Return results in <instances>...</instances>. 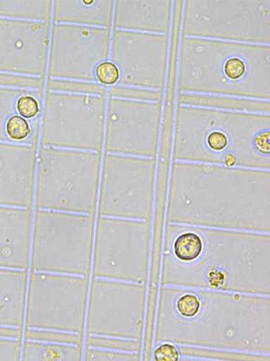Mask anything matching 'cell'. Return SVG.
Listing matches in <instances>:
<instances>
[{
  "mask_svg": "<svg viewBox=\"0 0 270 361\" xmlns=\"http://www.w3.org/2000/svg\"><path fill=\"white\" fill-rule=\"evenodd\" d=\"M99 164L97 152L42 147L39 155L37 207L90 212Z\"/></svg>",
  "mask_w": 270,
  "mask_h": 361,
  "instance_id": "obj_3",
  "label": "cell"
},
{
  "mask_svg": "<svg viewBox=\"0 0 270 361\" xmlns=\"http://www.w3.org/2000/svg\"><path fill=\"white\" fill-rule=\"evenodd\" d=\"M49 35L48 23L0 18V73L44 76Z\"/></svg>",
  "mask_w": 270,
  "mask_h": 361,
  "instance_id": "obj_11",
  "label": "cell"
},
{
  "mask_svg": "<svg viewBox=\"0 0 270 361\" xmlns=\"http://www.w3.org/2000/svg\"><path fill=\"white\" fill-rule=\"evenodd\" d=\"M110 51L120 71L119 86L158 92L163 87L168 52L166 35L115 30Z\"/></svg>",
  "mask_w": 270,
  "mask_h": 361,
  "instance_id": "obj_9",
  "label": "cell"
},
{
  "mask_svg": "<svg viewBox=\"0 0 270 361\" xmlns=\"http://www.w3.org/2000/svg\"><path fill=\"white\" fill-rule=\"evenodd\" d=\"M106 111L103 144L108 154L145 158L154 154L161 115L157 101L111 95Z\"/></svg>",
  "mask_w": 270,
  "mask_h": 361,
  "instance_id": "obj_7",
  "label": "cell"
},
{
  "mask_svg": "<svg viewBox=\"0 0 270 361\" xmlns=\"http://www.w3.org/2000/svg\"><path fill=\"white\" fill-rule=\"evenodd\" d=\"M35 147L0 142V205L30 207Z\"/></svg>",
  "mask_w": 270,
  "mask_h": 361,
  "instance_id": "obj_12",
  "label": "cell"
},
{
  "mask_svg": "<svg viewBox=\"0 0 270 361\" xmlns=\"http://www.w3.org/2000/svg\"><path fill=\"white\" fill-rule=\"evenodd\" d=\"M6 137L9 140L20 142L30 136V125L20 116L13 115L7 120L5 127Z\"/></svg>",
  "mask_w": 270,
  "mask_h": 361,
  "instance_id": "obj_22",
  "label": "cell"
},
{
  "mask_svg": "<svg viewBox=\"0 0 270 361\" xmlns=\"http://www.w3.org/2000/svg\"><path fill=\"white\" fill-rule=\"evenodd\" d=\"M30 226V211L0 207V267H27Z\"/></svg>",
  "mask_w": 270,
  "mask_h": 361,
  "instance_id": "obj_13",
  "label": "cell"
},
{
  "mask_svg": "<svg viewBox=\"0 0 270 361\" xmlns=\"http://www.w3.org/2000/svg\"><path fill=\"white\" fill-rule=\"evenodd\" d=\"M170 1L117 2L113 27L165 34L170 25Z\"/></svg>",
  "mask_w": 270,
  "mask_h": 361,
  "instance_id": "obj_14",
  "label": "cell"
},
{
  "mask_svg": "<svg viewBox=\"0 0 270 361\" xmlns=\"http://www.w3.org/2000/svg\"><path fill=\"white\" fill-rule=\"evenodd\" d=\"M20 345L19 341L0 338V360L14 361L20 358Z\"/></svg>",
  "mask_w": 270,
  "mask_h": 361,
  "instance_id": "obj_27",
  "label": "cell"
},
{
  "mask_svg": "<svg viewBox=\"0 0 270 361\" xmlns=\"http://www.w3.org/2000/svg\"><path fill=\"white\" fill-rule=\"evenodd\" d=\"M208 281L213 288H223L228 281V274L223 269L211 268L208 272Z\"/></svg>",
  "mask_w": 270,
  "mask_h": 361,
  "instance_id": "obj_29",
  "label": "cell"
},
{
  "mask_svg": "<svg viewBox=\"0 0 270 361\" xmlns=\"http://www.w3.org/2000/svg\"><path fill=\"white\" fill-rule=\"evenodd\" d=\"M113 1L59 0L54 5V20L60 23L94 25L109 27L112 23Z\"/></svg>",
  "mask_w": 270,
  "mask_h": 361,
  "instance_id": "obj_15",
  "label": "cell"
},
{
  "mask_svg": "<svg viewBox=\"0 0 270 361\" xmlns=\"http://www.w3.org/2000/svg\"><path fill=\"white\" fill-rule=\"evenodd\" d=\"M49 91L72 92V93L104 94L105 88L94 83L75 82L51 80L48 84Z\"/></svg>",
  "mask_w": 270,
  "mask_h": 361,
  "instance_id": "obj_21",
  "label": "cell"
},
{
  "mask_svg": "<svg viewBox=\"0 0 270 361\" xmlns=\"http://www.w3.org/2000/svg\"><path fill=\"white\" fill-rule=\"evenodd\" d=\"M42 80L35 78H28L13 74L0 73V86L13 87L20 88H32V90H40Z\"/></svg>",
  "mask_w": 270,
  "mask_h": 361,
  "instance_id": "obj_24",
  "label": "cell"
},
{
  "mask_svg": "<svg viewBox=\"0 0 270 361\" xmlns=\"http://www.w3.org/2000/svg\"><path fill=\"white\" fill-rule=\"evenodd\" d=\"M72 348L47 343L28 342L25 346L24 360H66L72 359Z\"/></svg>",
  "mask_w": 270,
  "mask_h": 361,
  "instance_id": "obj_19",
  "label": "cell"
},
{
  "mask_svg": "<svg viewBox=\"0 0 270 361\" xmlns=\"http://www.w3.org/2000/svg\"><path fill=\"white\" fill-rule=\"evenodd\" d=\"M82 285L79 279L33 274L28 298L27 326L73 331L80 323Z\"/></svg>",
  "mask_w": 270,
  "mask_h": 361,
  "instance_id": "obj_10",
  "label": "cell"
},
{
  "mask_svg": "<svg viewBox=\"0 0 270 361\" xmlns=\"http://www.w3.org/2000/svg\"><path fill=\"white\" fill-rule=\"evenodd\" d=\"M104 94L49 91L42 119L44 146L98 152L104 141Z\"/></svg>",
  "mask_w": 270,
  "mask_h": 361,
  "instance_id": "obj_4",
  "label": "cell"
},
{
  "mask_svg": "<svg viewBox=\"0 0 270 361\" xmlns=\"http://www.w3.org/2000/svg\"><path fill=\"white\" fill-rule=\"evenodd\" d=\"M204 250V243L197 233L186 232L176 237L173 250L176 257L184 263L197 260Z\"/></svg>",
  "mask_w": 270,
  "mask_h": 361,
  "instance_id": "obj_18",
  "label": "cell"
},
{
  "mask_svg": "<svg viewBox=\"0 0 270 361\" xmlns=\"http://www.w3.org/2000/svg\"><path fill=\"white\" fill-rule=\"evenodd\" d=\"M154 357L156 361H178L180 353L176 346L172 344H163L155 350Z\"/></svg>",
  "mask_w": 270,
  "mask_h": 361,
  "instance_id": "obj_28",
  "label": "cell"
},
{
  "mask_svg": "<svg viewBox=\"0 0 270 361\" xmlns=\"http://www.w3.org/2000/svg\"><path fill=\"white\" fill-rule=\"evenodd\" d=\"M110 30L55 24L49 75L51 79L95 80V69L109 55Z\"/></svg>",
  "mask_w": 270,
  "mask_h": 361,
  "instance_id": "obj_8",
  "label": "cell"
},
{
  "mask_svg": "<svg viewBox=\"0 0 270 361\" xmlns=\"http://www.w3.org/2000/svg\"><path fill=\"white\" fill-rule=\"evenodd\" d=\"M95 80L104 86H115L119 83L120 71L113 62L105 61L99 63L95 69Z\"/></svg>",
  "mask_w": 270,
  "mask_h": 361,
  "instance_id": "obj_23",
  "label": "cell"
},
{
  "mask_svg": "<svg viewBox=\"0 0 270 361\" xmlns=\"http://www.w3.org/2000/svg\"><path fill=\"white\" fill-rule=\"evenodd\" d=\"M24 92L14 88L0 87V141L7 139L6 123L16 112V102Z\"/></svg>",
  "mask_w": 270,
  "mask_h": 361,
  "instance_id": "obj_20",
  "label": "cell"
},
{
  "mask_svg": "<svg viewBox=\"0 0 270 361\" xmlns=\"http://www.w3.org/2000/svg\"><path fill=\"white\" fill-rule=\"evenodd\" d=\"M270 154L269 116L180 105L177 109V159H209L227 168L266 160Z\"/></svg>",
  "mask_w": 270,
  "mask_h": 361,
  "instance_id": "obj_2",
  "label": "cell"
},
{
  "mask_svg": "<svg viewBox=\"0 0 270 361\" xmlns=\"http://www.w3.org/2000/svg\"><path fill=\"white\" fill-rule=\"evenodd\" d=\"M180 59V94L207 93L268 101L267 45L184 37Z\"/></svg>",
  "mask_w": 270,
  "mask_h": 361,
  "instance_id": "obj_1",
  "label": "cell"
},
{
  "mask_svg": "<svg viewBox=\"0 0 270 361\" xmlns=\"http://www.w3.org/2000/svg\"><path fill=\"white\" fill-rule=\"evenodd\" d=\"M177 312L184 318L197 317L201 310V302L193 293H186L180 296L176 302Z\"/></svg>",
  "mask_w": 270,
  "mask_h": 361,
  "instance_id": "obj_25",
  "label": "cell"
},
{
  "mask_svg": "<svg viewBox=\"0 0 270 361\" xmlns=\"http://www.w3.org/2000/svg\"><path fill=\"white\" fill-rule=\"evenodd\" d=\"M16 111L24 118H34L40 111L37 99L30 94L20 95L16 102Z\"/></svg>",
  "mask_w": 270,
  "mask_h": 361,
  "instance_id": "obj_26",
  "label": "cell"
},
{
  "mask_svg": "<svg viewBox=\"0 0 270 361\" xmlns=\"http://www.w3.org/2000/svg\"><path fill=\"white\" fill-rule=\"evenodd\" d=\"M90 239L87 217L38 211L32 267L35 271L80 274L87 267Z\"/></svg>",
  "mask_w": 270,
  "mask_h": 361,
  "instance_id": "obj_6",
  "label": "cell"
},
{
  "mask_svg": "<svg viewBox=\"0 0 270 361\" xmlns=\"http://www.w3.org/2000/svg\"><path fill=\"white\" fill-rule=\"evenodd\" d=\"M26 285V272L0 270V326L23 324Z\"/></svg>",
  "mask_w": 270,
  "mask_h": 361,
  "instance_id": "obj_16",
  "label": "cell"
},
{
  "mask_svg": "<svg viewBox=\"0 0 270 361\" xmlns=\"http://www.w3.org/2000/svg\"><path fill=\"white\" fill-rule=\"evenodd\" d=\"M185 6V37L269 42V1H188ZM213 39V40H214Z\"/></svg>",
  "mask_w": 270,
  "mask_h": 361,
  "instance_id": "obj_5",
  "label": "cell"
},
{
  "mask_svg": "<svg viewBox=\"0 0 270 361\" xmlns=\"http://www.w3.org/2000/svg\"><path fill=\"white\" fill-rule=\"evenodd\" d=\"M51 2L40 1H0V16L37 20L48 23L51 16Z\"/></svg>",
  "mask_w": 270,
  "mask_h": 361,
  "instance_id": "obj_17",
  "label": "cell"
}]
</instances>
